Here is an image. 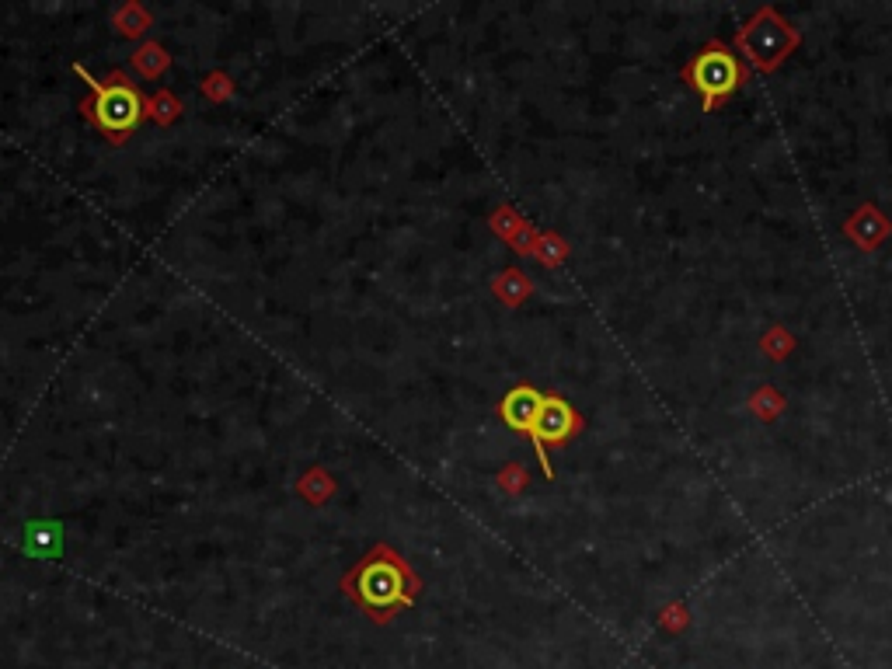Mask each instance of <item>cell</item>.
Masks as SVG:
<instances>
[{
    "label": "cell",
    "instance_id": "6da1fadb",
    "mask_svg": "<svg viewBox=\"0 0 892 669\" xmlns=\"http://www.w3.org/2000/svg\"><path fill=\"white\" fill-rule=\"evenodd\" d=\"M683 77H687L690 88L701 95L704 112H715L718 105L729 102V98L743 88L750 74L739 67V60L722 46V42H708V46L687 63Z\"/></svg>",
    "mask_w": 892,
    "mask_h": 669
},
{
    "label": "cell",
    "instance_id": "52a82bcc",
    "mask_svg": "<svg viewBox=\"0 0 892 669\" xmlns=\"http://www.w3.org/2000/svg\"><path fill=\"white\" fill-rule=\"evenodd\" d=\"M750 405L757 408V412L764 415V419H774V415H778L781 408H784V401H778V394H774L771 387H764V391H760L757 398L750 401Z\"/></svg>",
    "mask_w": 892,
    "mask_h": 669
},
{
    "label": "cell",
    "instance_id": "277c9868",
    "mask_svg": "<svg viewBox=\"0 0 892 669\" xmlns=\"http://www.w3.org/2000/svg\"><path fill=\"white\" fill-rule=\"evenodd\" d=\"M98 102H95V119L98 126L105 129L109 136H126L136 129V122H140L143 115V102L140 95H136L129 84H105V88H98Z\"/></svg>",
    "mask_w": 892,
    "mask_h": 669
},
{
    "label": "cell",
    "instance_id": "8992f818",
    "mask_svg": "<svg viewBox=\"0 0 892 669\" xmlns=\"http://www.w3.org/2000/svg\"><path fill=\"white\" fill-rule=\"evenodd\" d=\"M541 408H544L541 391H534V387H513V391L502 398L499 415L509 429H516V433H534Z\"/></svg>",
    "mask_w": 892,
    "mask_h": 669
},
{
    "label": "cell",
    "instance_id": "5b68a950",
    "mask_svg": "<svg viewBox=\"0 0 892 669\" xmlns=\"http://www.w3.org/2000/svg\"><path fill=\"white\" fill-rule=\"evenodd\" d=\"M575 429H579V415H575L561 398H544V408H541V415H537V426H534V433H530V440L537 446V457H541V464H544V474H551L548 446L565 443Z\"/></svg>",
    "mask_w": 892,
    "mask_h": 669
},
{
    "label": "cell",
    "instance_id": "7a4b0ae2",
    "mask_svg": "<svg viewBox=\"0 0 892 669\" xmlns=\"http://www.w3.org/2000/svg\"><path fill=\"white\" fill-rule=\"evenodd\" d=\"M795 42H798L795 28H791L788 21H781L771 7H764V11L746 25V32L739 35V49H743V53L750 56L753 67H760V70L778 67L784 56L795 49Z\"/></svg>",
    "mask_w": 892,
    "mask_h": 669
},
{
    "label": "cell",
    "instance_id": "3957f363",
    "mask_svg": "<svg viewBox=\"0 0 892 669\" xmlns=\"http://www.w3.org/2000/svg\"><path fill=\"white\" fill-rule=\"evenodd\" d=\"M356 593L359 600H363V607L370 610H391V607H401V603H408V593H405V572H401L394 561L387 558H373L366 561L363 568H359L356 575Z\"/></svg>",
    "mask_w": 892,
    "mask_h": 669
}]
</instances>
